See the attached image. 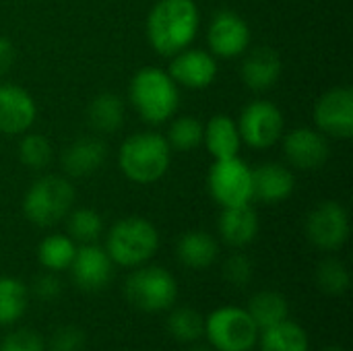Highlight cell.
Wrapping results in <instances>:
<instances>
[{
  "label": "cell",
  "mask_w": 353,
  "mask_h": 351,
  "mask_svg": "<svg viewBox=\"0 0 353 351\" xmlns=\"http://www.w3.org/2000/svg\"><path fill=\"white\" fill-rule=\"evenodd\" d=\"M201 27L194 0H157L147 17V39L151 48L172 58L190 48Z\"/></svg>",
  "instance_id": "obj_1"
},
{
  "label": "cell",
  "mask_w": 353,
  "mask_h": 351,
  "mask_svg": "<svg viewBox=\"0 0 353 351\" xmlns=\"http://www.w3.org/2000/svg\"><path fill=\"white\" fill-rule=\"evenodd\" d=\"M128 97L132 108L147 124H163L180 103V91L168 70L145 66L130 79Z\"/></svg>",
  "instance_id": "obj_2"
},
{
  "label": "cell",
  "mask_w": 353,
  "mask_h": 351,
  "mask_svg": "<svg viewBox=\"0 0 353 351\" xmlns=\"http://www.w3.org/2000/svg\"><path fill=\"white\" fill-rule=\"evenodd\" d=\"M172 163V147L163 134L137 132L130 134L118 151L122 174L137 184H153L165 176Z\"/></svg>",
  "instance_id": "obj_3"
},
{
  "label": "cell",
  "mask_w": 353,
  "mask_h": 351,
  "mask_svg": "<svg viewBox=\"0 0 353 351\" xmlns=\"http://www.w3.org/2000/svg\"><path fill=\"white\" fill-rule=\"evenodd\" d=\"M74 197L77 192L68 178L46 174L39 176L25 192L23 213L33 225L50 228L66 219V215L72 211Z\"/></svg>",
  "instance_id": "obj_4"
},
{
  "label": "cell",
  "mask_w": 353,
  "mask_h": 351,
  "mask_svg": "<svg viewBox=\"0 0 353 351\" xmlns=\"http://www.w3.org/2000/svg\"><path fill=\"white\" fill-rule=\"evenodd\" d=\"M159 248V234L145 217H126L112 225L105 252L120 267H141Z\"/></svg>",
  "instance_id": "obj_5"
},
{
  "label": "cell",
  "mask_w": 353,
  "mask_h": 351,
  "mask_svg": "<svg viewBox=\"0 0 353 351\" xmlns=\"http://www.w3.org/2000/svg\"><path fill=\"white\" fill-rule=\"evenodd\" d=\"M124 294L143 312H163L174 306L178 283L163 267H141L126 279Z\"/></svg>",
  "instance_id": "obj_6"
},
{
  "label": "cell",
  "mask_w": 353,
  "mask_h": 351,
  "mask_svg": "<svg viewBox=\"0 0 353 351\" xmlns=\"http://www.w3.org/2000/svg\"><path fill=\"white\" fill-rule=\"evenodd\" d=\"M205 335L217 351H250L259 341V329L244 308L223 306L205 321Z\"/></svg>",
  "instance_id": "obj_7"
},
{
  "label": "cell",
  "mask_w": 353,
  "mask_h": 351,
  "mask_svg": "<svg viewBox=\"0 0 353 351\" xmlns=\"http://www.w3.org/2000/svg\"><path fill=\"white\" fill-rule=\"evenodd\" d=\"M209 192L223 209L252 203V168L240 155L215 159L209 170Z\"/></svg>",
  "instance_id": "obj_8"
},
{
  "label": "cell",
  "mask_w": 353,
  "mask_h": 351,
  "mask_svg": "<svg viewBox=\"0 0 353 351\" xmlns=\"http://www.w3.org/2000/svg\"><path fill=\"white\" fill-rule=\"evenodd\" d=\"M238 130L242 143H246L248 147L269 149L283 137L285 118L275 103L259 99L242 110L238 118Z\"/></svg>",
  "instance_id": "obj_9"
},
{
  "label": "cell",
  "mask_w": 353,
  "mask_h": 351,
  "mask_svg": "<svg viewBox=\"0 0 353 351\" xmlns=\"http://www.w3.org/2000/svg\"><path fill=\"white\" fill-rule=\"evenodd\" d=\"M350 236V215L337 201L316 205L306 217V238L319 250H339Z\"/></svg>",
  "instance_id": "obj_10"
},
{
  "label": "cell",
  "mask_w": 353,
  "mask_h": 351,
  "mask_svg": "<svg viewBox=\"0 0 353 351\" xmlns=\"http://www.w3.org/2000/svg\"><path fill=\"white\" fill-rule=\"evenodd\" d=\"M316 130L325 137L347 141L353 137V91L350 87H333L325 91L312 110Z\"/></svg>",
  "instance_id": "obj_11"
},
{
  "label": "cell",
  "mask_w": 353,
  "mask_h": 351,
  "mask_svg": "<svg viewBox=\"0 0 353 351\" xmlns=\"http://www.w3.org/2000/svg\"><path fill=\"white\" fill-rule=\"evenodd\" d=\"M207 43L215 58H238L250 48V27L238 12L219 10L207 27Z\"/></svg>",
  "instance_id": "obj_12"
},
{
  "label": "cell",
  "mask_w": 353,
  "mask_h": 351,
  "mask_svg": "<svg viewBox=\"0 0 353 351\" xmlns=\"http://www.w3.org/2000/svg\"><path fill=\"white\" fill-rule=\"evenodd\" d=\"M283 155L288 163L302 172L321 170L329 159V143L327 137L308 126L292 128L283 134Z\"/></svg>",
  "instance_id": "obj_13"
},
{
  "label": "cell",
  "mask_w": 353,
  "mask_h": 351,
  "mask_svg": "<svg viewBox=\"0 0 353 351\" xmlns=\"http://www.w3.org/2000/svg\"><path fill=\"white\" fill-rule=\"evenodd\" d=\"M168 74L176 85L190 91H201L213 85L217 79V60L211 52L199 48H186L172 56Z\"/></svg>",
  "instance_id": "obj_14"
},
{
  "label": "cell",
  "mask_w": 353,
  "mask_h": 351,
  "mask_svg": "<svg viewBox=\"0 0 353 351\" xmlns=\"http://www.w3.org/2000/svg\"><path fill=\"white\" fill-rule=\"evenodd\" d=\"M70 275L74 283L85 292H99L105 288L114 273V263L108 257L105 248L95 244H83L77 248L70 263Z\"/></svg>",
  "instance_id": "obj_15"
},
{
  "label": "cell",
  "mask_w": 353,
  "mask_h": 351,
  "mask_svg": "<svg viewBox=\"0 0 353 351\" xmlns=\"http://www.w3.org/2000/svg\"><path fill=\"white\" fill-rule=\"evenodd\" d=\"M37 118L35 99L19 85H0V132L2 134H23Z\"/></svg>",
  "instance_id": "obj_16"
},
{
  "label": "cell",
  "mask_w": 353,
  "mask_h": 351,
  "mask_svg": "<svg viewBox=\"0 0 353 351\" xmlns=\"http://www.w3.org/2000/svg\"><path fill=\"white\" fill-rule=\"evenodd\" d=\"M296 178L281 163H263L252 170V199L265 205H277L294 194Z\"/></svg>",
  "instance_id": "obj_17"
},
{
  "label": "cell",
  "mask_w": 353,
  "mask_h": 351,
  "mask_svg": "<svg viewBox=\"0 0 353 351\" xmlns=\"http://www.w3.org/2000/svg\"><path fill=\"white\" fill-rule=\"evenodd\" d=\"M242 81L250 91L263 93L277 85L281 77V58L269 46H259L248 52L242 62Z\"/></svg>",
  "instance_id": "obj_18"
},
{
  "label": "cell",
  "mask_w": 353,
  "mask_h": 351,
  "mask_svg": "<svg viewBox=\"0 0 353 351\" xmlns=\"http://www.w3.org/2000/svg\"><path fill=\"white\" fill-rule=\"evenodd\" d=\"M108 157V145L99 137H83L70 143L62 153V168L66 176L85 178L95 174Z\"/></svg>",
  "instance_id": "obj_19"
},
{
  "label": "cell",
  "mask_w": 353,
  "mask_h": 351,
  "mask_svg": "<svg viewBox=\"0 0 353 351\" xmlns=\"http://www.w3.org/2000/svg\"><path fill=\"white\" fill-rule=\"evenodd\" d=\"M217 230L225 244L234 248L248 246L259 236V215L250 203L238 207H225L219 215Z\"/></svg>",
  "instance_id": "obj_20"
},
{
  "label": "cell",
  "mask_w": 353,
  "mask_h": 351,
  "mask_svg": "<svg viewBox=\"0 0 353 351\" xmlns=\"http://www.w3.org/2000/svg\"><path fill=\"white\" fill-rule=\"evenodd\" d=\"M203 143L207 151L213 155V159H230L238 157L242 139L238 130V122L228 114H215L205 124V137Z\"/></svg>",
  "instance_id": "obj_21"
},
{
  "label": "cell",
  "mask_w": 353,
  "mask_h": 351,
  "mask_svg": "<svg viewBox=\"0 0 353 351\" xmlns=\"http://www.w3.org/2000/svg\"><path fill=\"white\" fill-rule=\"evenodd\" d=\"M178 261L188 269H207L211 267L219 257V244L217 240L201 230L186 232L176 246Z\"/></svg>",
  "instance_id": "obj_22"
},
{
  "label": "cell",
  "mask_w": 353,
  "mask_h": 351,
  "mask_svg": "<svg viewBox=\"0 0 353 351\" xmlns=\"http://www.w3.org/2000/svg\"><path fill=\"white\" fill-rule=\"evenodd\" d=\"M87 122L99 134H112L124 124L122 97L110 91L95 95L87 106Z\"/></svg>",
  "instance_id": "obj_23"
},
{
  "label": "cell",
  "mask_w": 353,
  "mask_h": 351,
  "mask_svg": "<svg viewBox=\"0 0 353 351\" xmlns=\"http://www.w3.org/2000/svg\"><path fill=\"white\" fill-rule=\"evenodd\" d=\"M308 333L290 319L263 329L261 335V351H308Z\"/></svg>",
  "instance_id": "obj_24"
},
{
  "label": "cell",
  "mask_w": 353,
  "mask_h": 351,
  "mask_svg": "<svg viewBox=\"0 0 353 351\" xmlns=\"http://www.w3.org/2000/svg\"><path fill=\"white\" fill-rule=\"evenodd\" d=\"M246 312L254 321L256 329L263 331L267 327H273V325L285 321L290 314V304L279 292L265 290V292H259L256 296L250 298Z\"/></svg>",
  "instance_id": "obj_25"
},
{
  "label": "cell",
  "mask_w": 353,
  "mask_h": 351,
  "mask_svg": "<svg viewBox=\"0 0 353 351\" xmlns=\"http://www.w3.org/2000/svg\"><path fill=\"white\" fill-rule=\"evenodd\" d=\"M74 252H77L74 240L64 234L46 236L37 246V259H39L41 267H46L52 273L68 269L74 259Z\"/></svg>",
  "instance_id": "obj_26"
},
{
  "label": "cell",
  "mask_w": 353,
  "mask_h": 351,
  "mask_svg": "<svg viewBox=\"0 0 353 351\" xmlns=\"http://www.w3.org/2000/svg\"><path fill=\"white\" fill-rule=\"evenodd\" d=\"M29 302V292L23 281L14 277H0V325L17 323Z\"/></svg>",
  "instance_id": "obj_27"
},
{
  "label": "cell",
  "mask_w": 353,
  "mask_h": 351,
  "mask_svg": "<svg viewBox=\"0 0 353 351\" xmlns=\"http://www.w3.org/2000/svg\"><path fill=\"white\" fill-rule=\"evenodd\" d=\"M66 232L74 242L93 244L103 234V219L95 209H74L66 215Z\"/></svg>",
  "instance_id": "obj_28"
},
{
  "label": "cell",
  "mask_w": 353,
  "mask_h": 351,
  "mask_svg": "<svg viewBox=\"0 0 353 351\" xmlns=\"http://www.w3.org/2000/svg\"><path fill=\"white\" fill-rule=\"evenodd\" d=\"M205 124L196 116H180L168 128V143L178 151H192L203 145Z\"/></svg>",
  "instance_id": "obj_29"
},
{
  "label": "cell",
  "mask_w": 353,
  "mask_h": 351,
  "mask_svg": "<svg viewBox=\"0 0 353 351\" xmlns=\"http://www.w3.org/2000/svg\"><path fill=\"white\" fill-rule=\"evenodd\" d=\"M168 331L182 343H194L205 335V319L192 308H178L168 319Z\"/></svg>",
  "instance_id": "obj_30"
},
{
  "label": "cell",
  "mask_w": 353,
  "mask_h": 351,
  "mask_svg": "<svg viewBox=\"0 0 353 351\" xmlns=\"http://www.w3.org/2000/svg\"><path fill=\"white\" fill-rule=\"evenodd\" d=\"M316 285L327 296H343L350 288V271L339 259H325L316 267Z\"/></svg>",
  "instance_id": "obj_31"
},
{
  "label": "cell",
  "mask_w": 353,
  "mask_h": 351,
  "mask_svg": "<svg viewBox=\"0 0 353 351\" xmlns=\"http://www.w3.org/2000/svg\"><path fill=\"white\" fill-rule=\"evenodd\" d=\"M52 157H54L52 143L43 134L31 132V134H25L21 139V143H19V159L29 170H46L52 163Z\"/></svg>",
  "instance_id": "obj_32"
},
{
  "label": "cell",
  "mask_w": 353,
  "mask_h": 351,
  "mask_svg": "<svg viewBox=\"0 0 353 351\" xmlns=\"http://www.w3.org/2000/svg\"><path fill=\"white\" fill-rule=\"evenodd\" d=\"M252 273H254V265H252V261H250L246 254H242V252L232 254V257L225 261V265H223V277H225L232 285H236V288L248 285L250 279H252Z\"/></svg>",
  "instance_id": "obj_33"
},
{
  "label": "cell",
  "mask_w": 353,
  "mask_h": 351,
  "mask_svg": "<svg viewBox=\"0 0 353 351\" xmlns=\"http://www.w3.org/2000/svg\"><path fill=\"white\" fill-rule=\"evenodd\" d=\"M50 350L52 351H83L85 350V335L72 325L60 327L52 339H50Z\"/></svg>",
  "instance_id": "obj_34"
},
{
  "label": "cell",
  "mask_w": 353,
  "mask_h": 351,
  "mask_svg": "<svg viewBox=\"0 0 353 351\" xmlns=\"http://www.w3.org/2000/svg\"><path fill=\"white\" fill-rule=\"evenodd\" d=\"M0 351H43V339L33 331H14L2 339Z\"/></svg>",
  "instance_id": "obj_35"
},
{
  "label": "cell",
  "mask_w": 353,
  "mask_h": 351,
  "mask_svg": "<svg viewBox=\"0 0 353 351\" xmlns=\"http://www.w3.org/2000/svg\"><path fill=\"white\" fill-rule=\"evenodd\" d=\"M33 292H35V296H37V298H41V300L50 302V300H56V298L60 296V292H62V283H60V279L50 271V273L39 275V277L33 281Z\"/></svg>",
  "instance_id": "obj_36"
},
{
  "label": "cell",
  "mask_w": 353,
  "mask_h": 351,
  "mask_svg": "<svg viewBox=\"0 0 353 351\" xmlns=\"http://www.w3.org/2000/svg\"><path fill=\"white\" fill-rule=\"evenodd\" d=\"M14 62V46L8 37L0 35V74L8 72Z\"/></svg>",
  "instance_id": "obj_37"
},
{
  "label": "cell",
  "mask_w": 353,
  "mask_h": 351,
  "mask_svg": "<svg viewBox=\"0 0 353 351\" xmlns=\"http://www.w3.org/2000/svg\"><path fill=\"white\" fill-rule=\"evenodd\" d=\"M323 351H345L343 348H337V345H329V348H325Z\"/></svg>",
  "instance_id": "obj_38"
}]
</instances>
